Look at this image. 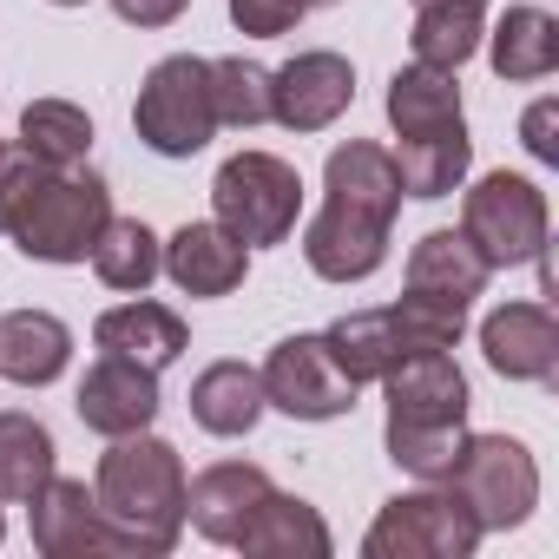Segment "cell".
I'll list each match as a JSON object with an SVG mask.
<instances>
[{
  "mask_svg": "<svg viewBox=\"0 0 559 559\" xmlns=\"http://www.w3.org/2000/svg\"><path fill=\"white\" fill-rule=\"evenodd\" d=\"M389 461L408 467L415 480H448L454 454L467 441V376L454 369L448 349H415L389 376Z\"/></svg>",
  "mask_w": 559,
  "mask_h": 559,
  "instance_id": "1",
  "label": "cell"
},
{
  "mask_svg": "<svg viewBox=\"0 0 559 559\" xmlns=\"http://www.w3.org/2000/svg\"><path fill=\"white\" fill-rule=\"evenodd\" d=\"M389 119H395V171L408 198H448L467 178L474 139L461 119V86L448 67H402L389 80Z\"/></svg>",
  "mask_w": 559,
  "mask_h": 559,
  "instance_id": "2",
  "label": "cell"
},
{
  "mask_svg": "<svg viewBox=\"0 0 559 559\" xmlns=\"http://www.w3.org/2000/svg\"><path fill=\"white\" fill-rule=\"evenodd\" d=\"M99 513L119 526V539L139 552V559H158L178 546V526H185V461L171 441L158 435H119L106 454H99V487H93Z\"/></svg>",
  "mask_w": 559,
  "mask_h": 559,
  "instance_id": "3",
  "label": "cell"
},
{
  "mask_svg": "<svg viewBox=\"0 0 559 559\" xmlns=\"http://www.w3.org/2000/svg\"><path fill=\"white\" fill-rule=\"evenodd\" d=\"M106 217H112L106 178L67 165V171H47V185H40L34 204L14 217L8 237H14L27 257H40V263H86L93 243H99V230H106Z\"/></svg>",
  "mask_w": 559,
  "mask_h": 559,
  "instance_id": "4",
  "label": "cell"
},
{
  "mask_svg": "<svg viewBox=\"0 0 559 559\" xmlns=\"http://www.w3.org/2000/svg\"><path fill=\"white\" fill-rule=\"evenodd\" d=\"M211 204L237 243H284L304 211V178H297V165L270 158V152H237L217 165Z\"/></svg>",
  "mask_w": 559,
  "mask_h": 559,
  "instance_id": "5",
  "label": "cell"
},
{
  "mask_svg": "<svg viewBox=\"0 0 559 559\" xmlns=\"http://www.w3.org/2000/svg\"><path fill=\"white\" fill-rule=\"evenodd\" d=\"M474 546H480V520L448 480H428L421 493H395L362 539L369 559H467Z\"/></svg>",
  "mask_w": 559,
  "mask_h": 559,
  "instance_id": "6",
  "label": "cell"
},
{
  "mask_svg": "<svg viewBox=\"0 0 559 559\" xmlns=\"http://www.w3.org/2000/svg\"><path fill=\"white\" fill-rule=\"evenodd\" d=\"M132 126L152 152L165 158H191L211 145L217 132V106H211V60L198 53H171L145 73L139 86V106H132Z\"/></svg>",
  "mask_w": 559,
  "mask_h": 559,
  "instance_id": "7",
  "label": "cell"
},
{
  "mask_svg": "<svg viewBox=\"0 0 559 559\" xmlns=\"http://www.w3.org/2000/svg\"><path fill=\"white\" fill-rule=\"evenodd\" d=\"M461 237L480 250L487 270H507V263H533L546 250V191L533 178H513V171H487L467 204H461Z\"/></svg>",
  "mask_w": 559,
  "mask_h": 559,
  "instance_id": "8",
  "label": "cell"
},
{
  "mask_svg": "<svg viewBox=\"0 0 559 559\" xmlns=\"http://www.w3.org/2000/svg\"><path fill=\"white\" fill-rule=\"evenodd\" d=\"M448 487H461L480 533H507L539 507V467L513 435H467L461 454H454Z\"/></svg>",
  "mask_w": 559,
  "mask_h": 559,
  "instance_id": "9",
  "label": "cell"
},
{
  "mask_svg": "<svg viewBox=\"0 0 559 559\" xmlns=\"http://www.w3.org/2000/svg\"><path fill=\"white\" fill-rule=\"evenodd\" d=\"M257 376H263V402L297 421H336L356 408V382L336 369L323 336H284Z\"/></svg>",
  "mask_w": 559,
  "mask_h": 559,
  "instance_id": "10",
  "label": "cell"
},
{
  "mask_svg": "<svg viewBox=\"0 0 559 559\" xmlns=\"http://www.w3.org/2000/svg\"><path fill=\"white\" fill-rule=\"evenodd\" d=\"M356 99V67L343 53H297L290 67L270 73V119L290 132H323L349 112Z\"/></svg>",
  "mask_w": 559,
  "mask_h": 559,
  "instance_id": "11",
  "label": "cell"
},
{
  "mask_svg": "<svg viewBox=\"0 0 559 559\" xmlns=\"http://www.w3.org/2000/svg\"><path fill=\"white\" fill-rule=\"evenodd\" d=\"M34 546L47 559H93V552H132L119 539V526L99 513V500L86 493V480H47L34 500Z\"/></svg>",
  "mask_w": 559,
  "mask_h": 559,
  "instance_id": "12",
  "label": "cell"
},
{
  "mask_svg": "<svg viewBox=\"0 0 559 559\" xmlns=\"http://www.w3.org/2000/svg\"><path fill=\"white\" fill-rule=\"evenodd\" d=\"M304 257H310L317 276H330V284H362V276H376L382 257H389V224L356 211V204L323 198V211L304 230Z\"/></svg>",
  "mask_w": 559,
  "mask_h": 559,
  "instance_id": "13",
  "label": "cell"
},
{
  "mask_svg": "<svg viewBox=\"0 0 559 559\" xmlns=\"http://www.w3.org/2000/svg\"><path fill=\"white\" fill-rule=\"evenodd\" d=\"M73 408H80V421H86L93 435H106V441L139 435V428H152V415H158V369L126 362V356H99V362L86 369Z\"/></svg>",
  "mask_w": 559,
  "mask_h": 559,
  "instance_id": "14",
  "label": "cell"
},
{
  "mask_svg": "<svg viewBox=\"0 0 559 559\" xmlns=\"http://www.w3.org/2000/svg\"><path fill=\"white\" fill-rule=\"evenodd\" d=\"M480 349L507 382H546L559 369V323L546 304H500L480 323Z\"/></svg>",
  "mask_w": 559,
  "mask_h": 559,
  "instance_id": "15",
  "label": "cell"
},
{
  "mask_svg": "<svg viewBox=\"0 0 559 559\" xmlns=\"http://www.w3.org/2000/svg\"><path fill=\"white\" fill-rule=\"evenodd\" d=\"M263 493H270V474H263V467H250V461H217V467H204L198 480H185V520H191L204 539L237 546V533H243V520L257 513Z\"/></svg>",
  "mask_w": 559,
  "mask_h": 559,
  "instance_id": "16",
  "label": "cell"
},
{
  "mask_svg": "<svg viewBox=\"0 0 559 559\" xmlns=\"http://www.w3.org/2000/svg\"><path fill=\"white\" fill-rule=\"evenodd\" d=\"M185 297H230L250 270V243H237L224 224H185L171 243H165V263H158Z\"/></svg>",
  "mask_w": 559,
  "mask_h": 559,
  "instance_id": "17",
  "label": "cell"
},
{
  "mask_svg": "<svg viewBox=\"0 0 559 559\" xmlns=\"http://www.w3.org/2000/svg\"><path fill=\"white\" fill-rule=\"evenodd\" d=\"M237 546L257 552V559H330V526H323V513H317L310 500L270 487V493L257 500V513L243 520Z\"/></svg>",
  "mask_w": 559,
  "mask_h": 559,
  "instance_id": "18",
  "label": "cell"
},
{
  "mask_svg": "<svg viewBox=\"0 0 559 559\" xmlns=\"http://www.w3.org/2000/svg\"><path fill=\"white\" fill-rule=\"evenodd\" d=\"M323 191H330L336 204H356V211L395 224V211H402V171H395V152H382V145H369V139L336 145L330 165H323Z\"/></svg>",
  "mask_w": 559,
  "mask_h": 559,
  "instance_id": "19",
  "label": "cell"
},
{
  "mask_svg": "<svg viewBox=\"0 0 559 559\" xmlns=\"http://www.w3.org/2000/svg\"><path fill=\"white\" fill-rule=\"evenodd\" d=\"M73 356V330L47 310H14L0 317V376L21 389H47Z\"/></svg>",
  "mask_w": 559,
  "mask_h": 559,
  "instance_id": "20",
  "label": "cell"
},
{
  "mask_svg": "<svg viewBox=\"0 0 559 559\" xmlns=\"http://www.w3.org/2000/svg\"><path fill=\"white\" fill-rule=\"evenodd\" d=\"M487 263H480V250L461 237V230H428L415 250H408V290H421V297H441V304H474L480 290H487Z\"/></svg>",
  "mask_w": 559,
  "mask_h": 559,
  "instance_id": "21",
  "label": "cell"
},
{
  "mask_svg": "<svg viewBox=\"0 0 559 559\" xmlns=\"http://www.w3.org/2000/svg\"><path fill=\"white\" fill-rule=\"evenodd\" d=\"M93 343L106 356H126V362H145V369H165L185 356V317L165 310V304H119L93 323Z\"/></svg>",
  "mask_w": 559,
  "mask_h": 559,
  "instance_id": "22",
  "label": "cell"
},
{
  "mask_svg": "<svg viewBox=\"0 0 559 559\" xmlns=\"http://www.w3.org/2000/svg\"><path fill=\"white\" fill-rule=\"evenodd\" d=\"M270 402H263V376L257 369H243V362H211L198 382H191V421L204 428V435H250L257 428V415H263Z\"/></svg>",
  "mask_w": 559,
  "mask_h": 559,
  "instance_id": "23",
  "label": "cell"
},
{
  "mask_svg": "<svg viewBox=\"0 0 559 559\" xmlns=\"http://www.w3.org/2000/svg\"><path fill=\"white\" fill-rule=\"evenodd\" d=\"M323 343H330L336 369H343L356 389H362V382H382V376L408 356V349H402V330H395V310H356V317L330 323Z\"/></svg>",
  "mask_w": 559,
  "mask_h": 559,
  "instance_id": "24",
  "label": "cell"
},
{
  "mask_svg": "<svg viewBox=\"0 0 559 559\" xmlns=\"http://www.w3.org/2000/svg\"><path fill=\"white\" fill-rule=\"evenodd\" d=\"M480 34H487V0H415V60L421 67H461V60H474V47H480Z\"/></svg>",
  "mask_w": 559,
  "mask_h": 559,
  "instance_id": "25",
  "label": "cell"
},
{
  "mask_svg": "<svg viewBox=\"0 0 559 559\" xmlns=\"http://www.w3.org/2000/svg\"><path fill=\"white\" fill-rule=\"evenodd\" d=\"M559 67V21L546 8H507L493 27V73L500 80H546Z\"/></svg>",
  "mask_w": 559,
  "mask_h": 559,
  "instance_id": "26",
  "label": "cell"
},
{
  "mask_svg": "<svg viewBox=\"0 0 559 559\" xmlns=\"http://www.w3.org/2000/svg\"><path fill=\"white\" fill-rule=\"evenodd\" d=\"M158 263H165V250H158V237H152L139 217H106V230H99V243H93V270H99L106 290L145 297L152 276H158Z\"/></svg>",
  "mask_w": 559,
  "mask_h": 559,
  "instance_id": "27",
  "label": "cell"
},
{
  "mask_svg": "<svg viewBox=\"0 0 559 559\" xmlns=\"http://www.w3.org/2000/svg\"><path fill=\"white\" fill-rule=\"evenodd\" d=\"M21 152L53 165V171H67V165H80L93 152V119L80 106H67V99H34L21 112Z\"/></svg>",
  "mask_w": 559,
  "mask_h": 559,
  "instance_id": "28",
  "label": "cell"
},
{
  "mask_svg": "<svg viewBox=\"0 0 559 559\" xmlns=\"http://www.w3.org/2000/svg\"><path fill=\"white\" fill-rule=\"evenodd\" d=\"M53 480V435L34 415H0V500H34Z\"/></svg>",
  "mask_w": 559,
  "mask_h": 559,
  "instance_id": "29",
  "label": "cell"
},
{
  "mask_svg": "<svg viewBox=\"0 0 559 559\" xmlns=\"http://www.w3.org/2000/svg\"><path fill=\"white\" fill-rule=\"evenodd\" d=\"M211 106H217V126H263L270 73L257 60H211Z\"/></svg>",
  "mask_w": 559,
  "mask_h": 559,
  "instance_id": "30",
  "label": "cell"
},
{
  "mask_svg": "<svg viewBox=\"0 0 559 559\" xmlns=\"http://www.w3.org/2000/svg\"><path fill=\"white\" fill-rule=\"evenodd\" d=\"M395 310V330H402V349L415 356V349H454L461 343V323H467V310L461 304H441V297H421V290H408L402 304H389Z\"/></svg>",
  "mask_w": 559,
  "mask_h": 559,
  "instance_id": "31",
  "label": "cell"
},
{
  "mask_svg": "<svg viewBox=\"0 0 559 559\" xmlns=\"http://www.w3.org/2000/svg\"><path fill=\"white\" fill-rule=\"evenodd\" d=\"M317 8H336V0H230V21L250 40H276V34H290L304 14H317Z\"/></svg>",
  "mask_w": 559,
  "mask_h": 559,
  "instance_id": "32",
  "label": "cell"
},
{
  "mask_svg": "<svg viewBox=\"0 0 559 559\" xmlns=\"http://www.w3.org/2000/svg\"><path fill=\"white\" fill-rule=\"evenodd\" d=\"M47 171L53 165H40V158H27V152H0V230H14V217L34 204V191L47 185Z\"/></svg>",
  "mask_w": 559,
  "mask_h": 559,
  "instance_id": "33",
  "label": "cell"
},
{
  "mask_svg": "<svg viewBox=\"0 0 559 559\" xmlns=\"http://www.w3.org/2000/svg\"><path fill=\"white\" fill-rule=\"evenodd\" d=\"M552 132H559V106L539 99V106L520 119V139H526V152H533L539 165H559V139H552Z\"/></svg>",
  "mask_w": 559,
  "mask_h": 559,
  "instance_id": "34",
  "label": "cell"
},
{
  "mask_svg": "<svg viewBox=\"0 0 559 559\" xmlns=\"http://www.w3.org/2000/svg\"><path fill=\"white\" fill-rule=\"evenodd\" d=\"M112 8H119L126 27H171V21L191 8V0H112Z\"/></svg>",
  "mask_w": 559,
  "mask_h": 559,
  "instance_id": "35",
  "label": "cell"
},
{
  "mask_svg": "<svg viewBox=\"0 0 559 559\" xmlns=\"http://www.w3.org/2000/svg\"><path fill=\"white\" fill-rule=\"evenodd\" d=\"M53 8H86V0H53Z\"/></svg>",
  "mask_w": 559,
  "mask_h": 559,
  "instance_id": "36",
  "label": "cell"
},
{
  "mask_svg": "<svg viewBox=\"0 0 559 559\" xmlns=\"http://www.w3.org/2000/svg\"><path fill=\"white\" fill-rule=\"evenodd\" d=\"M0 533H8V520H0Z\"/></svg>",
  "mask_w": 559,
  "mask_h": 559,
  "instance_id": "37",
  "label": "cell"
},
{
  "mask_svg": "<svg viewBox=\"0 0 559 559\" xmlns=\"http://www.w3.org/2000/svg\"><path fill=\"white\" fill-rule=\"evenodd\" d=\"M0 152H8V145H0Z\"/></svg>",
  "mask_w": 559,
  "mask_h": 559,
  "instance_id": "38",
  "label": "cell"
}]
</instances>
